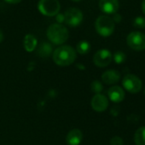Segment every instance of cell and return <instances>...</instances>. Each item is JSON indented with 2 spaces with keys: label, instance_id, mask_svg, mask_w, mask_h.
Masks as SVG:
<instances>
[{
  "label": "cell",
  "instance_id": "obj_27",
  "mask_svg": "<svg viewBox=\"0 0 145 145\" xmlns=\"http://www.w3.org/2000/svg\"><path fill=\"white\" fill-rule=\"evenodd\" d=\"M72 1H74V2H78V1H80V0H72Z\"/></svg>",
  "mask_w": 145,
  "mask_h": 145
},
{
  "label": "cell",
  "instance_id": "obj_12",
  "mask_svg": "<svg viewBox=\"0 0 145 145\" xmlns=\"http://www.w3.org/2000/svg\"><path fill=\"white\" fill-rule=\"evenodd\" d=\"M120 80V74L116 70H107L102 74V80L106 85H114Z\"/></svg>",
  "mask_w": 145,
  "mask_h": 145
},
{
  "label": "cell",
  "instance_id": "obj_13",
  "mask_svg": "<svg viewBox=\"0 0 145 145\" xmlns=\"http://www.w3.org/2000/svg\"><path fill=\"white\" fill-rule=\"evenodd\" d=\"M83 140V133L80 129L71 130L66 137L67 143L68 145H80Z\"/></svg>",
  "mask_w": 145,
  "mask_h": 145
},
{
  "label": "cell",
  "instance_id": "obj_17",
  "mask_svg": "<svg viewBox=\"0 0 145 145\" xmlns=\"http://www.w3.org/2000/svg\"><path fill=\"white\" fill-rule=\"evenodd\" d=\"M91 50V44L88 41L82 40L80 41L76 46V50L80 55H86Z\"/></svg>",
  "mask_w": 145,
  "mask_h": 145
},
{
  "label": "cell",
  "instance_id": "obj_5",
  "mask_svg": "<svg viewBox=\"0 0 145 145\" xmlns=\"http://www.w3.org/2000/svg\"><path fill=\"white\" fill-rule=\"evenodd\" d=\"M126 43L128 46L137 51H141L145 50V34L135 31L128 34L126 38Z\"/></svg>",
  "mask_w": 145,
  "mask_h": 145
},
{
  "label": "cell",
  "instance_id": "obj_20",
  "mask_svg": "<svg viewBox=\"0 0 145 145\" xmlns=\"http://www.w3.org/2000/svg\"><path fill=\"white\" fill-rule=\"evenodd\" d=\"M133 26L137 28H145V17L137 16L133 21Z\"/></svg>",
  "mask_w": 145,
  "mask_h": 145
},
{
  "label": "cell",
  "instance_id": "obj_1",
  "mask_svg": "<svg viewBox=\"0 0 145 145\" xmlns=\"http://www.w3.org/2000/svg\"><path fill=\"white\" fill-rule=\"evenodd\" d=\"M75 60L76 50L69 45L60 46L56 48L53 52V61L58 66H69L74 63Z\"/></svg>",
  "mask_w": 145,
  "mask_h": 145
},
{
  "label": "cell",
  "instance_id": "obj_16",
  "mask_svg": "<svg viewBox=\"0 0 145 145\" xmlns=\"http://www.w3.org/2000/svg\"><path fill=\"white\" fill-rule=\"evenodd\" d=\"M134 142L136 145H145V126H141L135 131Z\"/></svg>",
  "mask_w": 145,
  "mask_h": 145
},
{
  "label": "cell",
  "instance_id": "obj_9",
  "mask_svg": "<svg viewBox=\"0 0 145 145\" xmlns=\"http://www.w3.org/2000/svg\"><path fill=\"white\" fill-rule=\"evenodd\" d=\"M91 105L96 112H104L108 107V100L103 94H96L91 99Z\"/></svg>",
  "mask_w": 145,
  "mask_h": 145
},
{
  "label": "cell",
  "instance_id": "obj_19",
  "mask_svg": "<svg viewBox=\"0 0 145 145\" xmlns=\"http://www.w3.org/2000/svg\"><path fill=\"white\" fill-rule=\"evenodd\" d=\"M113 58H114V61H115V63H117V64H122L125 61L126 56L122 51H116L114 54V57Z\"/></svg>",
  "mask_w": 145,
  "mask_h": 145
},
{
  "label": "cell",
  "instance_id": "obj_8",
  "mask_svg": "<svg viewBox=\"0 0 145 145\" xmlns=\"http://www.w3.org/2000/svg\"><path fill=\"white\" fill-rule=\"evenodd\" d=\"M113 60V56L108 50L102 49L97 51L93 56V62L99 67H105L110 64Z\"/></svg>",
  "mask_w": 145,
  "mask_h": 145
},
{
  "label": "cell",
  "instance_id": "obj_22",
  "mask_svg": "<svg viewBox=\"0 0 145 145\" xmlns=\"http://www.w3.org/2000/svg\"><path fill=\"white\" fill-rule=\"evenodd\" d=\"M112 20H113L114 22L119 23V22H121V16L120 14H118V13H115V14H114V16L112 17Z\"/></svg>",
  "mask_w": 145,
  "mask_h": 145
},
{
  "label": "cell",
  "instance_id": "obj_11",
  "mask_svg": "<svg viewBox=\"0 0 145 145\" xmlns=\"http://www.w3.org/2000/svg\"><path fill=\"white\" fill-rule=\"evenodd\" d=\"M108 97L113 103H118L125 99V91L118 86H114L110 87L108 91Z\"/></svg>",
  "mask_w": 145,
  "mask_h": 145
},
{
  "label": "cell",
  "instance_id": "obj_3",
  "mask_svg": "<svg viewBox=\"0 0 145 145\" xmlns=\"http://www.w3.org/2000/svg\"><path fill=\"white\" fill-rule=\"evenodd\" d=\"M115 25L112 18L108 16H100L96 20L95 29L102 37H109L114 32Z\"/></svg>",
  "mask_w": 145,
  "mask_h": 145
},
{
  "label": "cell",
  "instance_id": "obj_4",
  "mask_svg": "<svg viewBox=\"0 0 145 145\" xmlns=\"http://www.w3.org/2000/svg\"><path fill=\"white\" fill-rule=\"evenodd\" d=\"M38 9L44 16H55L59 13L61 5L58 0H39Z\"/></svg>",
  "mask_w": 145,
  "mask_h": 145
},
{
  "label": "cell",
  "instance_id": "obj_10",
  "mask_svg": "<svg viewBox=\"0 0 145 145\" xmlns=\"http://www.w3.org/2000/svg\"><path fill=\"white\" fill-rule=\"evenodd\" d=\"M119 8V0H100L99 1V9L107 15L115 14Z\"/></svg>",
  "mask_w": 145,
  "mask_h": 145
},
{
  "label": "cell",
  "instance_id": "obj_6",
  "mask_svg": "<svg viewBox=\"0 0 145 145\" xmlns=\"http://www.w3.org/2000/svg\"><path fill=\"white\" fill-rule=\"evenodd\" d=\"M122 86L128 92L131 94H136L142 90V82L137 75L129 74L123 78Z\"/></svg>",
  "mask_w": 145,
  "mask_h": 145
},
{
  "label": "cell",
  "instance_id": "obj_28",
  "mask_svg": "<svg viewBox=\"0 0 145 145\" xmlns=\"http://www.w3.org/2000/svg\"><path fill=\"white\" fill-rule=\"evenodd\" d=\"M143 93H144V95H145V87H144V90H143Z\"/></svg>",
  "mask_w": 145,
  "mask_h": 145
},
{
  "label": "cell",
  "instance_id": "obj_26",
  "mask_svg": "<svg viewBox=\"0 0 145 145\" xmlns=\"http://www.w3.org/2000/svg\"><path fill=\"white\" fill-rule=\"evenodd\" d=\"M4 40V33H3V31L0 28V43Z\"/></svg>",
  "mask_w": 145,
  "mask_h": 145
},
{
  "label": "cell",
  "instance_id": "obj_7",
  "mask_svg": "<svg viewBox=\"0 0 145 145\" xmlns=\"http://www.w3.org/2000/svg\"><path fill=\"white\" fill-rule=\"evenodd\" d=\"M64 22L69 27H78L83 22V13L77 8H69L65 11Z\"/></svg>",
  "mask_w": 145,
  "mask_h": 145
},
{
  "label": "cell",
  "instance_id": "obj_21",
  "mask_svg": "<svg viewBox=\"0 0 145 145\" xmlns=\"http://www.w3.org/2000/svg\"><path fill=\"white\" fill-rule=\"evenodd\" d=\"M110 145H124V141L120 137L114 136L110 139Z\"/></svg>",
  "mask_w": 145,
  "mask_h": 145
},
{
  "label": "cell",
  "instance_id": "obj_15",
  "mask_svg": "<svg viewBox=\"0 0 145 145\" xmlns=\"http://www.w3.org/2000/svg\"><path fill=\"white\" fill-rule=\"evenodd\" d=\"M51 53H52V46L51 44L46 42L42 43L37 50V54L40 57H48L50 56Z\"/></svg>",
  "mask_w": 145,
  "mask_h": 145
},
{
  "label": "cell",
  "instance_id": "obj_2",
  "mask_svg": "<svg viewBox=\"0 0 145 145\" xmlns=\"http://www.w3.org/2000/svg\"><path fill=\"white\" fill-rule=\"evenodd\" d=\"M47 37L49 40L53 44H62L67 40L69 37V33L67 27H64L63 25L55 23L48 27Z\"/></svg>",
  "mask_w": 145,
  "mask_h": 145
},
{
  "label": "cell",
  "instance_id": "obj_14",
  "mask_svg": "<svg viewBox=\"0 0 145 145\" xmlns=\"http://www.w3.org/2000/svg\"><path fill=\"white\" fill-rule=\"evenodd\" d=\"M37 39L33 34H27L23 40V45L27 52H33L37 47Z\"/></svg>",
  "mask_w": 145,
  "mask_h": 145
},
{
  "label": "cell",
  "instance_id": "obj_18",
  "mask_svg": "<svg viewBox=\"0 0 145 145\" xmlns=\"http://www.w3.org/2000/svg\"><path fill=\"white\" fill-rule=\"evenodd\" d=\"M91 91L96 94H101V92L103 90V86L99 80H94L91 84Z\"/></svg>",
  "mask_w": 145,
  "mask_h": 145
},
{
  "label": "cell",
  "instance_id": "obj_24",
  "mask_svg": "<svg viewBox=\"0 0 145 145\" xmlns=\"http://www.w3.org/2000/svg\"><path fill=\"white\" fill-rule=\"evenodd\" d=\"M5 1L10 5H17L20 2H22V0H5Z\"/></svg>",
  "mask_w": 145,
  "mask_h": 145
},
{
  "label": "cell",
  "instance_id": "obj_25",
  "mask_svg": "<svg viewBox=\"0 0 145 145\" xmlns=\"http://www.w3.org/2000/svg\"><path fill=\"white\" fill-rule=\"evenodd\" d=\"M141 9H142V14L144 15V17H145V0H142Z\"/></svg>",
  "mask_w": 145,
  "mask_h": 145
},
{
  "label": "cell",
  "instance_id": "obj_23",
  "mask_svg": "<svg viewBox=\"0 0 145 145\" xmlns=\"http://www.w3.org/2000/svg\"><path fill=\"white\" fill-rule=\"evenodd\" d=\"M56 22H58V24L62 23V22H64V15L59 14V13H58V14L56 16Z\"/></svg>",
  "mask_w": 145,
  "mask_h": 145
}]
</instances>
